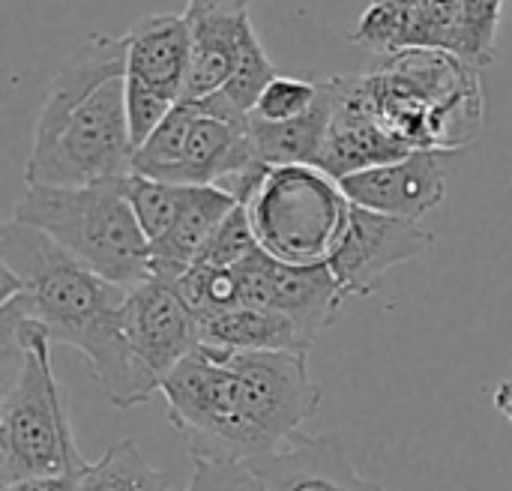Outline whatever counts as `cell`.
I'll return each mask as SVG.
<instances>
[{
  "instance_id": "5b68a950",
  "label": "cell",
  "mask_w": 512,
  "mask_h": 491,
  "mask_svg": "<svg viewBox=\"0 0 512 491\" xmlns=\"http://www.w3.org/2000/svg\"><path fill=\"white\" fill-rule=\"evenodd\" d=\"M246 207L258 246L270 258L315 267L333 258L354 204L318 165H276Z\"/></svg>"
},
{
  "instance_id": "7a4b0ae2",
  "label": "cell",
  "mask_w": 512,
  "mask_h": 491,
  "mask_svg": "<svg viewBox=\"0 0 512 491\" xmlns=\"http://www.w3.org/2000/svg\"><path fill=\"white\" fill-rule=\"evenodd\" d=\"M126 36L93 33L57 69L42 99L27 186H96L132 174Z\"/></svg>"
},
{
  "instance_id": "ffe728a7",
  "label": "cell",
  "mask_w": 512,
  "mask_h": 491,
  "mask_svg": "<svg viewBox=\"0 0 512 491\" xmlns=\"http://www.w3.org/2000/svg\"><path fill=\"white\" fill-rule=\"evenodd\" d=\"M507 0H462L453 54L471 69H486L498 57V27Z\"/></svg>"
},
{
  "instance_id": "d4e9b609",
  "label": "cell",
  "mask_w": 512,
  "mask_h": 491,
  "mask_svg": "<svg viewBox=\"0 0 512 491\" xmlns=\"http://www.w3.org/2000/svg\"><path fill=\"white\" fill-rule=\"evenodd\" d=\"M186 491H264L249 462L195 459V474Z\"/></svg>"
},
{
  "instance_id": "ba28073f",
  "label": "cell",
  "mask_w": 512,
  "mask_h": 491,
  "mask_svg": "<svg viewBox=\"0 0 512 491\" xmlns=\"http://www.w3.org/2000/svg\"><path fill=\"white\" fill-rule=\"evenodd\" d=\"M231 366L243 381L246 417L261 456L291 441L321 405L309 351H231Z\"/></svg>"
},
{
  "instance_id": "7c38bea8",
  "label": "cell",
  "mask_w": 512,
  "mask_h": 491,
  "mask_svg": "<svg viewBox=\"0 0 512 491\" xmlns=\"http://www.w3.org/2000/svg\"><path fill=\"white\" fill-rule=\"evenodd\" d=\"M441 156L444 153L438 150H414L405 159L351 174L339 183L354 207L423 222L447 195V168Z\"/></svg>"
},
{
  "instance_id": "d6986e66",
  "label": "cell",
  "mask_w": 512,
  "mask_h": 491,
  "mask_svg": "<svg viewBox=\"0 0 512 491\" xmlns=\"http://www.w3.org/2000/svg\"><path fill=\"white\" fill-rule=\"evenodd\" d=\"M81 491H171V477L150 468L135 441L126 438L81 471Z\"/></svg>"
},
{
  "instance_id": "3957f363",
  "label": "cell",
  "mask_w": 512,
  "mask_h": 491,
  "mask_svg": "<svg viewBox=\"0 0 512 491\" xmlns=\"http://www.w3.org/2000/svg\"><path fill=\"white\" fill-rule=\"evenodd\" d=\"M48 333L21 312L0 306V477L3 486L27 477L84 471L63 390L51 369Z\"/></svg>"
},
{
  "instance_id": "603a6c76",
  "label": "cell",
  "mask_w": 512,
  "mask_h": 491,
  "mask_svg": "<svg viewBox=\"0 0 512 491\" xmlns=\"http://www.w3.org/2000/svg\"><path fill=\"white\" fill-rule=\"evenodd\" d=\"M258 237L252 228V216L246 204H237L222 225L216 228V234L210 237L207 249L201 252L198 264L204 267H237L240 261H246L252 252H258Z\"/></svg>"
},
{
  "instance_id": "52a82bcc",
  "label": "cell",
  "mask_w": 512,
  "mask_h": 491,
  "mask_svg": "<svg viewBox=\"0 0 512 491\" xmlns=\"http://www.w3.org/2000/svg\"><path fill=\"white\" fill-rule=\"evenodd\" d=\"M126 111L135 150L183 102L192 27L186 12H153L126 33Z\"/></svg>"
},
{
  "instance_id": "e0dca14e",
  "label": "cell",
  "mask_w": 512,
  "mask_h": 491,
  "mask_svg": "<svg viewBox=\"0 0 512 491\" xmlns=\"http://www.w3.org/2000/svg\"><path fill=\"white\" fill-rule=\"evenodd\" d=\"M333 111H336L333 81H321L318 99L303 117H294L285 123H267V120L249 117V138H252L255 159L270 168L318 165L321 147L333 123Z\"/></svg>"
},
{
  "instance_id": "5bb4252c",
  "label": "cell",
  "mask_w": 512,
  "mask_h": 491,
  "mask_svg": "<svg viewBox=\"0 0 512 491\" xmlns=\"http://www.w3.org/2000/svg\"><path fill=\"white\" fill-rule=\"evenodd\" d=\"M330 81L336 93V111H333L327 141L318 156L321 171H327L333 180H345L351 174H360V171H369V168H378V165H387L414 153L411 144L390 135L372 114H366V108L351 96L345 75L330 78Z\"/></svg>"
},
{
  "instance_id": "cb8c5ba5",
  "label": "cell",
  "mask_w": 512,
  "mask_h": 491,
  "mask_svg": "<svg viewBox=\"0 0 512 491\" xmlns=\"http://www.w3.org/2000/svg\"><path fill=\"white\" fill-rule=\"evenodd\" d=\"M318 90H321V84H315V81L291 78V75H276L267 84V90L261 93L252 117L267 120V123H285V120L303 117L315 105Z\"/></svg>"
},
{
  "instance_id": "6da1fadb",
  "label": "cell",
  "mask_w": 512,
  "mask_h": 491,
  "mask_svg": "<svg viewBox=\"0 0 512 491\" xmlns=\"http://www.w3.org/2000/svg\"><path fill=\"white\" fill-rule=\"evenodd\" d=\"M123 285H114L42 231L9 219L0 228V306L39 324L51 342L81 351L117 408L150 402L162 387L123 333Z\"/></svg>"
},
{
  "instance_id": "83f0119b",
  "label": "cell",
  "mask_w": 512,
  "mask_h": 491,
  "mask_svg": "<svg viewBox=\"0 0 512 491\" xmlns=\"http://www.w3.org/2000/svg\"><path fill=\"white\" fill-rule=\"evenodd\" d=\"M495 408L512 423V378L498 387V393H495Z\"/></svg>"
},
{
  "instance_id": "7402d4cb",
  "label": "cell",
  "mask_w": 512,
  "mask_h": 491,
  "mask_svg": "<svg viewBox=\"0 0 512 491\" xmlns=\"http://www.w3.org/2000/svg\"><path fill=\"white\" fill-rule=\"evenodd\" d=\"M276 75H279V72H276L273 60L267 57V51H264V45H261L255 27L249 24V30L243 33V45H240V54H237L234 75H231V81H228L219 93H225L240 111L252 114L255 105H258V99H261V93L267 90V84H270Z\"/></svg>"
},
{
  "instance_id": "8fae6325",
  "label": "cell",
  "mask_w": 512,
  "mask_h": 491,
  "mask_svg": "<svg viewBox=\"0 0 512 491\" xmlns=\"http://www.w3.org/2000/svg\"><path fill=\"white\" fill-rule=\"evenodd\" d=\"M123 333L135 357L162 384L186 357L201 348V321L174 285L147 279L126 291Z\"/></svg>"
},
{
  "instance_id": "2e32d148",
  "label": "cell",
  "mask_w": 512,
  "mask_h": 491,
  "mask_svg": "<svg viewBox=\"0 0 512 491\" xmlns=\"http://www.w3.org/2000/svg\"><path fill=\"white\" fill-rule=\"evenodd\" d=\"M192 27V60L183 102L204 99L219 93L237 66V54L243 45V33L249 30L252 18L246 12H201L186 15Z\"/></svg>"
},
{
  "instance_id": "277c9868",
  "label": "cell",
  "mask_w": 512,
  "mask_h": 491,
  "mask_svg": "<svg viewBox=\"0 0 512 491\" xmlns=\"http://www.w3.org/2000/svg\"><path fill=\"white\" fill-rule=\"evenodd\" d=\"M123 183L27 186L12 219L51 237L96 276L132 288L150 279V240L126 201Z\"/></svg>"
},
{
  "instance_id": "4fadbf2b",
  "label": "cell",
  "mask_w": 512,
  "mask_h": 491,
  "mask_svg": "<svg viewBox=\"0 0 512 491\" xmlns=\"http://www.w3.org/2000/svg\"><path fill=\"white\" fill-rule=\"evenodd\" d=\"M249 465L264 491H399L363 477L336 435L297 432L279 450Z\"/></svg>"
},
{
  "instance_id": "8992f818",
  "label": "cell",
  "mask_w": 512,
  "mask_h": 491,
  "mask_svg": "<svg viewBox=\"0 0 512 491\" xmlns=\"http://www.w3.org/2000/svg\"><path fill=\"white\" fill-rule=\"evenodd\" d=\"M159 390L168 405V420L186 438L192 462L261 459V444L246 417L243 381L231 366V351L201 345Z\"/></svg>"
},
{
  "instance_id": "ac0fdd59",
  "label": "cell",
  "mask_w": 512,
  "mask_h": 491,
  "mask_svg": "<svg viewBox=\"0 0 512 491\" xmlns=\"http://www.w3.org/2000/svg\"><path fill=\"white\" fill-rule=\"evenodd\" d=\"M201 345L222 351H309L285 315L255 306H234L201 318Z\"/></svg>"
},
{
  "instance_id": "44dd1931",
  "label": "cell",
  "mask_w": 512,
  "mask_h": 491,
  "mask_svg": "<svg viewBox=\"0 0 512 491\" xmlns=\"http://www.w3.org/2000/svg\"><path fill=\"white\" fill-rule=\"evenodd\" d=\"M126 201L144 231V237L150 243H156L159 237L168 234V228L177 219L180 210V198H183V186L174 183H162V180H150L141 174H129L126 183Z\"/></svg>"
},
{
  "instance_id": "9c48e42d",
  "label": "cell",
  "mask_w": 512,
  "mask_h": 491,
  "mask_svg": "<svg viewBox=\"0 0 512 491\" xmlns=\"http://www.w3.org/2000/svg\"><path fill=\"white\" fill-rule=\"evenodd\" d=\"M234 273L240 282L243 306L285 315L306 348H312L315 339L336 321L345 303V291L336 282L330 264L291 267L258 249L240 261Z\"/></svg>"
},
{
  "instance_id": "30bf717a",
  "label": "cell",
  "mask_w": 512,
  "mask_h": 491,
  "mask_svg": "<svg viewBox=\"0 0 512 491\" xmlns=\"http://www.w3.org/2000/svg\"><path fill=\"white\" fill-rule=\"evenodd\" d=\"M435 243V231L423 222L351 207L348 228L327 264L345 297H372L393 267L429 255Z\"/></svg>"
},
{
  "instance_id": "9a60e30c",
  "label": "cell",
  "mask_w": 512,
  "mask_h": 491,
  "mask_svg": "<svg viewBox=\"0 0 512 491\" xmlns=\"http://www.w3.org/2000/svg\"><path fill=\"white\" fill-rule=\"evenodd\" d=\"M237 204L240 201L219 186H183L174 225L165 237L150 243V279L174 285L183 273H189L222 219Z\"/></svg>"
},
{
  "instance_id": "484cf974",
  "label": "cell",
  "mask_w": 512,
  "mask_h": 491,
  "mask_svg": "<svg viewBox=\"0 0 512 491\" xmlns=\"http://www.w3.org/2000/svg\"><path fill=\"white\" fill-rule=\"evenodd\" d=\"M0 491H81V471L51 474V477H27L6 483Z\"/></svg>"
},
{
  "instance_id": "4316f807",
  "label": "cell",
  "mask_w": 512,
  "mask_h": 491,
  "mask_svg": "<svg viewBox=\"0 0 512 491\" xmlns=\"http://www.w3.org/2000/svg\"><path fill=\"white\" fill-rule=\"evenodd\" d=\"M249 0H189L186 15H201V12H246Z\"/></svg>"
}]
</instances>
